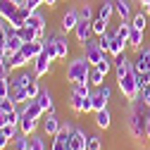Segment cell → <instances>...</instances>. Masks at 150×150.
<instances>
[{
	"instance_id": "cell-1",
	"label": "cell",
	"mask_w": 150,
	"mask_h": 150,
	"mask_svg": "<svg viewBox=\"0 0 150 150\" xmlns=\"http://www.w3.org/2000/svg\"><path fill=\"white\" fill-rule=\"evenodd\" d=\"M148 115H150V110H148V105H145L141 98L131 103L129 119H126V129H129V134L134 136L136 141L145 138V124H148Z\"/></svg>"
},
{
	"instance_id": "cell-2",
	"label": "cell",
	"mask_w": 150,
	"mask_h": 150,
	"mask_svg": "<svg viewBox=\"0 0 150 150\" xmlns=\"http://www.w3.org/2000/svg\"><path fill=\"white\" fill-rule=\"evenodd\" d=\"M91 62L86 60V55H76V57H71L69 64H67V74H64V81L67 83H83L88 81V71H91Z\"/></svg>"
},
{
	"instance_id": "cell-3",
	"label": "cell",
	"mask_w": 150,
	"mask_h": 150,
	"mask_svg": "<svg viewBox=\"0 0 150 150\" xmlns=\"http://www.w3.org/2000/svg\"><path fill=\"white\" fill-rule=\"evenodd\" d=\"M117 86H119V91H122L124 100H129V103L138 100V96H141V86H138V81H136V71H134V69H131L126 76L117 79Z\"/></svg>"
},
{
	"instance_id": "cell-4",
	"label": "cell",
	"mask_w": 150,
	"mask_h": 150,
	"mask_svg": "<svg viewBox=\"0 0 150 150\" xmlns=\"http://www.w3.org/2000/svg\"><path fill=\"white\" fill-rule=\"evenodd\" d=\"M110 100H112V88H110L107 83L93 88V93H91V107H93V112L105 110V107L110 105Z\"/></svg>"
},
{
	"instance_id": "cell-5",
	"label": "cell",
	"mask_w": 150,
	"mask_h": 150,
	"mask_svg": "<svg viewBox=\"0 0 150 150\" xmlns=\"http://www.w3.org/2000/svg\"><path fill=\"white\" fill-rule=\"evenodd\" d=\"M67 103H69V110L74 112V115H88V112H93V107H91V96L86 98V96H81V93L71 91Z\"/></svg>"
},
{
	"instance_id": "cell-6",
	"label": "cell",
	"mask_w": 150,
	"mask_h": 150,
	"mask_svg": "<svg viewBox=\"0 0 150 150\" xmlns=\"http://www.w3.org/2000/svg\"><path fill=\"white\" fill-rule=\"evenodd\" d=\"M41 126H43V134L50 136V138H55L62 131V124H60V119H57L55 112H45V117L41 119Z\"/></svg>"
},
{
	"instance_id": "cell-7",
	"label": "cell",
	"mask_w": 150,
	"mask_h": 150,
	"mask_svg": "<svg viewBox=\"0 0 150 150\" xmlns=\"http://www.w3.org/2000/svg\"><path fill=\"white\" fill-rule=\"evenodd\" d=\"M81 48H83V55H86V60H88L91 64H98V62L105 57V55H107V52H103V48L98 45V41H93V38L86 41Z\"/></svg>"
},
{
	"instance_id": "cell-8",
	"label": "cell",
	"mask_w": 150,
	"mask_h": 150,
	"mask_svg": "<svg viewBox=\"0 0 150 150\" xmlns=\"http://www.w3.org/2000/svg\"><path fill=\"white\" fill-rule=\"evenodd\" d=\"M69 150H86L88 148V134L81 129H69Z\"/></svg>"
},
{
	"instance_id": "cell-9",
	"label": "cell",
	"mask_w": 150,
	"mask_h": 150,
	"mask_svg": "<svg viewBox=\"0 0 150 150\" xmlns=\"http://www.w3.org/2000/svg\"><path fill=\"white\" fill-rule=\"evenodd\" d=\"M74 36H76L79 45H83L86 41L93 38V19H79L76 29H74Z\"/></svg>"
},
{
	"instance_id": "cell-10",
	"label": "cell",
	"mask_w": 150,
	"mask_h": 150,
	"mask_svg": "<svg viewBox=\"0 0 150 150\" xmlns=\"http://www.w3.org/2000/svg\"><path fill=\"white\" fill-rule=\"evenodd\" d=\"M52 62H55V60H50V55L43 50V52L38 55V57H36V60L31 62V64H33V74H36L38 79H41V76H45V74L50 71V67H52Z\"/></svg>"
},
{
	"instance_id": "cell-11",
	"label": "cell",
	"mask_w": 150,
	"mask_h": 150,
	"mask_svg": "<svg viewBox=\"0 0 150 150\" xmlns=\"http://www.w3.org/2000/svg\"><path fill=\"white\" fill-rule=\"evenodd\" d=\"M79 10H67L64 14H62V22H60V31L62 33H69V31H74L76 29V24H79Z\"/></svg>"
},
{
	"instance_id": "cell-12",
	"label": "cell",
	"mask_w": 150,
	"mask_h": 150,
	"mask_svg": "<svg viewBox=\"0 0 150 150\" xmlns=\"http://www.w3.org/2000/svg\"><path fill=\"white\" fill-rule=\"evenodd\" d=\"M38 76L36 74H29L26 69H19V74H14V76H10V86L12 88H26L31 81H36Z\"/></svg>"
},
{
	"instance_id": "cell-13",
	"label": "cell",
	"mask_w": 150,
	"mask_h": 150,
	"mask_svg": "<svg viewBox=\"0 0 150 150\" xmlns=\"http://www.w3.org/2000/svg\"><path fill=\"white\" fill-rule=\"evenodd\" d=\"M131 69H134V62L129 60V55H126V52H124V55H119V57H115V76H117V79L126 76Z\"/></svg>"
},
{
	"instance_id": "cell-14",
	"label": "cell",
	"mask_w": 150,
	"mask_h": 150,
	"mask_svg": "<svg viewBox=\"0 0 150 150\" xmlns=\"http://www.w3.org/2000/svg\"><path fill=\"white\" fill-rule=\"evenodd\" d=\"M22 112H24V115H29V117H33V119H38V122L45 117L43 107L38 105V100H36V98H33V100H26V103L22 105Z\"/></svg>"
},
{
	"instance_id": "cell-15",
	"label": "cell",
	"mask_w": 150,
	"mask_h": 150,
	"mask_svg": "<svg viewBox=\"0 0 150 150\" xmlns=\"http://www.w3.org/2000/svg\"><path fill=\"white\" fill-rule=\"evenodd\" d=\"M93 122H96V126H98L100 131H103V129H110V126H112V112H110V107L93 112Z\"/></svg>"
},
{
	"instance_id": "cell-16",
	"label": "cell",
	"mask_w": 150,
	"mask_h": 150,
	"mask_svg": "<svg viewBox=\"0 0 150 150\" xmlns=\"http://www.w3.org/2000/svg\"><path fill=\"white\" fill-rule=\"evenodd\" d=\"M50 38H52V43H55V50H57V60H64L67 55H69V41L64 38L62 33H52Z\"/></svg>"
},
{
	"instance_id": "cell-17",
	"label": "cell",
	"mask_w": 150,
	"mask_h": 150,
	"mask_svg": "<svg viewBox=\"0 0 150 150\" xmlns=\"http://www.w3.org/2000/svg\"><path fill=\"white\" fill-rule=\"evenodd\" d=\"M36 100H38V105L43 107V112H55V100H52V91H48V88H41V93L36 96Z\"/></svg>"
},
{
	"instance_id": "cell-18",
	"label": "cell",
	"mask_w": 150,
	"mask_h": 150,
	"mask_svg": "<svg viewBox=\"0 0 150 150\" xmlns=\"http://www.w3.org/2000/svg\"><path fill=\"white\" fill-rule=\"evenodd\" d=\"M38 124H41L38 119H33V117H29V115H24V112H22V119H19V131H22V134H26V136L36 134Z\"/></svg>"
},
{
	"instance_id": "cell-19",
	"label": "cell",
	"mask_w": 150,
	"mask_h": 150,
	"mask_svg": "<svg viewBox=\"0 0 150 150\" xmlns=\"http://www.w3.org/2000/svg\"><path fill=\"white\" fill-rule=\"evenodd\" d=\"M67 138H69V126H62V131H60V134L52 138V143H50V150H69V143H67Z\"/></svg>"
},
{
	"instance_id": "cell-20",
	"label": "cell",
	"mask_w": 150,
	"mask_h": 150,
	"mask_svg": "<svg viewBox=\"0 0 150 150\" xmlns=\"http://www.w3.org/2000/svg\"><path fill=\"white\" fill-rule=\"evenodd\" d=\"M115 3V10H117V14H119V19L122 22H131V0H112Z\"/></svg>"
},
{
	"instance_id": "cell-21",
	"label": "cell",
	"mask_w": 150,
	"mask_h": 150,
	"mask_svg": "<svg viewBox=\"0 0 150 150\" xmlns=\"http://www.w3.org/2000/svg\"><path fill=\"white\" fill-rule=\"evenodd\" d=\"M17 10H19V5H17L14 0H0V17H3L5 22L12 19V17L17 14Z\"/></svg>"
},
{
	"instance_id": "cell-22",
	"label": "cell",
	"mask_w": 150,
	"mask_h": 150,
	"mask_svg": "<svg viewBox=\"0 0 150 150\" xmlns=\"http://www.w3.org/2000/svg\"><path fill=\"white\" fill-rule=\"evenodd\" d=\"M143 38H145V31L131 26V33H129V48L134 50V52H138V50L143 48Z\"/></svg>"
},
{
	"instance_id": "cell-23",
	"label": "cell",
	"mask_w": 150,
	"mask_h": 150,
	"mask_svg": "<svg viewBox=\"0 0 150 150\" xmlns=\"http://www.w3.org/2000/svg\"><path fill=\"white\" fill-rule=\"evenodd\" d=\"M26 26H31V29H36V31H45V17H43L38 10L31 12L29 19H26Z\"/></svg>"
},
{
	"instance_id": "cell-24",
	"label": "cell",
	"mask_w": 150,
	"mask_h": 150,
	"mask_svg": "<svg viewBox=\"0 0 150 150\" xmlns=\"http://www.w3.org/2000/svg\"><path fill=\"white\" fill-rule=\"evenodd\" d=\"M105 79H107V74H105V71H100L98 67H91V71H88V83H91L93 88H96V86H103Z\"/></svg>"
},
{
	"instance_id": "cell-25",
	"label": "cell",
	"mask_w": 150,
	"mask_h": 150,
	"mask_svg": "<svg viewBox=\"0 0 150 150\" xmlns=\"http://www.w3.org/2000/svg\"><path fill=\"white\" fill-rule=\"evenodd\" d=\"M148 19H150V17L145 14V10H141V12H136L134 17H131V26L141 29V31H148Z\"/></svg>"
},
{
	"instance_id": "cell-26",
	"label": "cell",
	"mask_w": 150,
	"mask_h": 150,
	"mask_svg": "<svg viewBox=\"0 0 150 150\" xmlns=\"http://www.w3.org/2000/svg\"><path fill=\"white\" fill-rule=\"evenodd\" d=\"M26 64H29V60L24 57V52H22V50H17V52H12V60H10V67H12L14 71H19V69H26Z\"/></svg>"
},
{
	"instance_id": "cell-27",
	"label": "cell",
	"mask_w": 150,
	"mask_h": 150,
	"mask_svg": "<svg viewBox=\"0 0 150 150\" xmlns=\"http://www.w3.org/2000/svg\"><path fill=\"white\" fill-rule=\"evenodd\" d=\"M117 10H115V3H112V0H103L100 3V10H98V17H103V19H112V14H115Z\"/></svg>"
},
{
	"instance_id": "cell-28",
	"label": "cell",
	"mask_w": 150,
	"mask_h": 150,
	"mask_svg": "<svg viewBox=\"0 0 150 150\" xmlns=\"http://www.w3.org/2000/svg\"><path fill=\"white\" fill-rule=\"evenodd\" d=\"M107 31H110V22L103 19V17H96V19H93V36H103Z\"/></svg>"
},
{
	"instance_id": "cell-29",
	"label": "cell",
	"mask_w": 150,
	"mask_h": 150,
	"mask_svg": "<svg viewBox=\"0 0 150 150\" xmlns=\"http://www.w3.org/2000/svg\"><path fill=\"white\" fill-rule=\"evenodd\" d=\"M17 33H19V38L24 41V43H31V41H36V38H38V31H36V29H31V26H22L19 31H17Z\"/></svg>"
},
{
	"instance_id": "cell-30",
	"label": "cell",
	"mask_w": 150,
	"mask_h": 150,
	"mask_svg": "<svg viewBox=\"0 0 150 150\" xmlns=\"http://www.w3.org/2000/svg\"><path fill=\"white\" fill-rule=\"evenodd\" d=\"M22 45H24V41L19 38V33L14 31L10 38H7V48H5V50H7V52H17V50H22Z\"/></svg>"
},
{
	"instance_id": "cell-31",
	"label": "cell",
	"mask_w": 150,
	"mask_h": 150,
	"mask_svg": "<svg viewBox=\"0 0 150 150\" xmlns=\"http://www.w3.org/2000/svg\"><path fill=\"white\" fill-rule=\"evenodd\" d=\"M10 98H12V100H14L17 105H24V103L29 100V93H26V88H12Z\"/></svg>"
},
{
	"instance_id": "cell-32",
	"label": "cell",
	"mask_w": 150,
	"mask_h": 150,
	"mask_svg": "<svg viewBox=\"0 0 150 150\" xmlns=\"http://www.w3.org/2000/svg\"><path fill=\"white\" fill-rule=\"evenodd\" d=\"M26 150H45V141L38 136V134H31L29 136V148Z\"/></svg>"
},
{
	"instance_id": "cell-33",
	"label": "cell",
	"mask_w": 150,
	"mask_h": 150,
	"mask_svg": "<svg viewBox=\"0 0 150 150\" xmlns=\"http://www.w3.org/2000/svg\"><path fill=\"white\" fill-rule=\"evenodd\" d=\"M93 67H98L100 71H105V74H110L112 69H115V60H112L110 55H105V57H103V60H100L98 64H93Z\"/></svg>"
},
{
	"instance_id": "cell-34",
	"label": "cell",
	"mask_w": 150,
	"mask_h": 150,
	"mask_svg": "<svg viewBox=\"0 0 150 150\" xmlns=\"http://www.w3.org/2000/svg\"><path fill=\"white\" fill-rule=\"evenodd\" d=\"M29 148V136L26 134H19L17 138H12V150H26Z\"/></svg>"
},
{
	"instance_id": "cell-35",
	"label": "cell",
	"mask_w": 150,
	"mask_h": 150,
	"mask_svg": "<svg viewBox=\"0 0 150 150\" xmlns=\"http://www.w3.org/2000/svg\"><path fill=\"white\" fill-rule=\"evenodd\" d=\"M86 150H103V138L98 134H88V148Z\"/></svg>"
},
{
	"instance_id": "cell-36",
	"label": "cell",
	"mask_w": 150,
	"mask_h": 150,
	"mask_svg": "<svg viewBox=\"0 0 150 150\" xmlns=\"http://www.w3.org/2000/svg\"><path fill=\"white\" fill-rule=\"evenodd\" d=\"M112 33H115V31H107V33L98 36V45L103 48V52H110V41H112Z\"/></svg>"
},
{
	"instance_id": "cell-37",
	"label": "cell",
	"mask_w": 150,
	"mask_h": 150,
	"mask_svg": "<svg viewBox=\"0 0 150 150\" xmlns=\"http://www.w3.org/2000/svg\"><path fill=\"white\" fill-rule=\"evenodd\" d=\"M71 91H76V93H81V96H86V98H88L91 93H93V86H91L88 81H83V83H74V86H71Z\"/></svg>"
},
{
	"instance_id": "cell-38",
	"label": "cell",
	"mask_w": 150,
	"mask_h": 150,
	"mask_svg": "<svg viewBox=\"0 0 150 150\" xmlns=\"http://www.w3.org/2000/svg\"><path fill=\"white\" fill-rule=\"evenodd\" d=\"M10 93H12V86H10V76H7V79H0V100L10 98Z\"/></svg>"
},
{
	"instance_id": "cell-39",
	"label": "cell",
	"mask_w": 150,
	"mask_h": 150,
	"mask_svg": "<svg viewBox=\"0 0 150 150\" xmlns=\"http://www.w3.org/2000/svg\"><path fill=\"white\" fill-rule=\"evenodd\" d=\"M26 93H29V100H33V98L41 93V83H38V79H36V81H31V83L26 86Z\"/></svg>"
},
{
	"instance_id": "cell-40",
	"label": "cell",
	"mask_w": 150,
	"mask_h": 150,
	"mask_svg": "<svg viewBox=\"0 0 150 150\" xmlns=\"http://www.w3.org/2000/svg\"><path fill=\"white\" fill-rule=\"evenodd\" d=\"M79 17H81V19H93V10H91L88 3H81V7H79Z\"/></svg>"
},
{
	"instance_id": "cell-41",
	"label": "cell",
	"mask_w": 150,
	"mask_h": 150,
	"mask_svg": "<svg viewBox=\"0 0 150 150\" xmlns=\"http://www.w3.org/2000/svg\"><path fill=\"white\" fill-rule=\"evenodd\" d=\"M17 107V103L12 100V98H5V100H0V110H3V112H12Z\"/></svg>"
},
{
	"instance_id": "cell-42",
	"label": "cell",
	"mask_w": 150,
	"mask_h": 150,
	"mask_svg": "<svg viewBox=\"0 0 150 150\" xmlns=\"http://www.w3.org/2000/svg\"><path fill=\"white\" fill-rule=\"evenodd\" d=\"M24 5H26L31 12H36V10L41 7V5H45V0H24Z\"/></svg>"
},
{
	"instance_id": "cell-43",
	"label": "cell",
	"mask_w": 150,
	"mask_h": 150,
	"mask_svg": "<svg viewBox=\"0 0 150 150\" xmlns=\"http://www.w3.org/2000/svg\"><path fill=\"white\" fill-rule=\"evenodd\" d=\"M138 98H141V100L148 105V110H150V86H143V88H141V96H138Z\"/></svg>"
},
{
	"instance_id": "cell-44",
	"label": "cell",
	"mask_w": 150,
	"mask_h": 150,
	"mask_svg": "<svg viewBox=\"0 0 150 150\" xmlns=\"http://www.w3.org/2000/svg\"><path fill=\"white\" fill-rule=\"evenodd\" d=\"M10 141H12V138L5 134L3 129H0V150H7V148H10Z\"/></svg>"
},
{
	"instance_id": "cell-45",
	"label": "cell",
	"mask_w": 150,
	"mask_h": 150,
	"mask_svg": "<svg viewBox=\"0 0 150 150\" xmlns=\"http://www.w3.org/2000/svg\"><path fill=\"white\" fill-rule=\"evenodd\" d=\"M10 71H14V69H12L10 64H3V62H0V79H7Z\"/></svg>"
},
{
	"instance_id": "cell-46",
	"label": "cell",
	"mask_w": 150,
	"mask_h": 150,
	"mask_svg": "<svg viewBox=\"0 0 150 150\" xmlns=\"http://www.w3.org/2000/svg\"><path fill=\"white\" fill-rule=\"evenodd\" d=\"M138 52H141V55H143V57H145V62H148V67H150V43H148L145 48H141Z\"/></svg>"
},
{
	"instance_id": "cell-47",
	"label": "cell",
	"mask_w": 150,
	"mask_h": 150,
	"mask_svg": "<svg viewBox=\"0 0 150 150\" xmlns=\"http://www.w3.org/2000/svg\"><path fill=\"white\" fill-rule=\"evenodd\" d=\"M10 122H7V112H3V110H0V129H3V126H7Z\"/></svg>"
},
{
	"instance_id": "cell-48",
	"label": "cell",
	"mask_w": 150,
	"mask_h": 150,
	"mask_svg": "<svg viewBox=\"0 0 150 150\" xmlns=\"http://www.w3.org/2000/svg\"><path fill=\"white\" fill-rule=\"evenodd\" d=\"M145 141H150V115H148V124H145Z\"/></svg>"
},
{
	"instance_id": "cell-49",
	"label": "cell",
	"mask_w": 150,
	"mask_h": 150,
	"mask_svg": "<svg viewBox=\"0 0 150 150\" xmlns=\"http://www.w3.org/2000/svg\"><path fill=\"white\" fill-rule=\"evenodd\" d=\"M57 3H60V0H45V5H48V7H55Z\"/></svg>"
},
{
	"instance_id": "cell-50",
	"label": "cell",
	"mask_w": 150,
	"mask_h": 150,
	"mask_svg": "<svg viewBox=\"0 0 150 150\" xmlns=\"http://www.w3.org/2000/svg\"><path fill=\"white\" fill-rule=\"evenodd\" d=\"M138 5H143V7H148V5H150V0H138Z\"/></svg>"
},
{
	"instance_id": "cell-51",
	"label": "cell",
	"mask_w": 150,
	"mask_h": 150,
	"mask_svg": "<svg viewBox=\"0 0 150 150\" xmlns=\"http://www.w3.org/2000/svg\"><path fill=\"white\" fill-rule=\"evenodd\" d=\"M143 10H145V14H148V17H150V5H148V7H143Z\"/></svg>"
},
{
	"instance_id": "cell-52",
	"label": "cell",
	"mask_w": 150,
	"mask_h": 150,
	"mask_svg": "<svg viewBox=\"0 0 150 150\" xmlns=\"http://www.w3.org/2000/svg\"><path fill=\"white\" fill-rule=\"evenodd\" d=\"M0 62H3V52H0Z\"/></svg>"
}]
</instances>
